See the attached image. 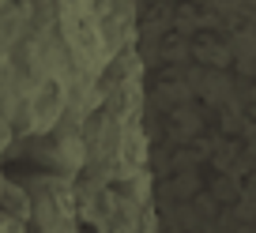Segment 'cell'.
<instances>
[{
  "label": "cell",
  "instance_id": "obj_1",
  "mask_svg": "<svg viewBox=\"0 0 256 233\" xmlns=\"http://www.w3.org/2000/svg\"><path fill=\"white\" fill-rule=\"evenodd\" d=\"M0 233H23V218L12 211H0Z\"/></svg>",
  "mask_w": 256,
  "mask_h": 233
},
{
  "label": "cell",
  "instance_id": "obj_2",
  "mask_svg": "<svg viewBox=\"0 0 256 233\" xmlns=\"http://www.w3.org/2000/svg\"><path fill=\"white\" fill-rule=\"evenodd\" d=\"M4 188H8V181H4V169H0V196H4Z\"/></svg>",
  "mask_w": 256,
  "mask_h": 233
}]
</instances>
